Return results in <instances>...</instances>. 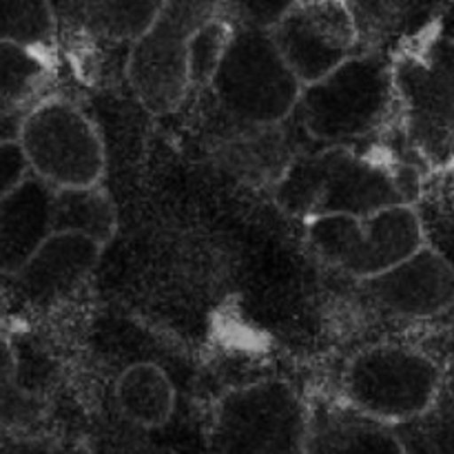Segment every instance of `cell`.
I'll return each instance as SVG.
<instances>
[{"label": "cell", "instance_id": "obj_1", "mask_svg": "<svg viewBox=\"0 0 454 454\" xmlns=\"http://www.w3.org/2000/svg\"><path fill=\"white\" fill-rule=\"evenodd\" d=\"M419 193L421 176L415 160L399 158L377 142L371 146H309L278 182L273 200L286 215L309 222L415 207Z\"/></svg>", "mask_w": 454, "mask_h": 454}, {"label": "cell", "instance_id": "obj_2", "mask_svg": "<svg viewBox=\"0 0 454 454\" xmlns=\"http://www.w3.org/2000/svg\"><path fill=\"white\" fill-rule=\"evenodd\" d=\"M395 124L417 164L454 162V38L426 25L390 51Z\"/></svg>", "mask_w": 454, "mask_h": 454}, {"label": "cell", "instance_id": "obj_3", "mask_svg": "<svg viewBox=\"0 0 454 454\" xmlns=\"http://www.w3.org/2000/svg\"><path fill=\"white\" fill-rule=\"evenodd\" d=\"M293 120L310 146H371L395 124L390 53L357 51L304 84Z\"/></svg>", "mask_w": 454, "mask_h": 454}, {"label": "cell", "instance_id": "obj_4", "mask_svg": "<svg viewBox=\"0 0 454 454\" xmlns=\"http://www.w3.org/2000/svg\"><path fill=\"white\" fill-rule=\"evenodd\" d=\"M220 122L266 127L286 122L301 82L275 47L270 31L233 27L207 91Z\"/></svg>", "mask_w": 454, "mask_h": 454}, {"label": "cell", "instance_id": "obj_5", "mask_svg": "<svg viewBox=\"0 0 454 454\" xmlns=\"http://www.w3.org/2000/svg\"><path fill=\"white\" fill-rule=\"evenodd\" d=\"M310 406L291 384L262 380L222 395L207 426V454H304Z\"/></svg>", "mask_w": 454, "mask_h": 454}, {"label": "cell", "instance_id": "obj_6", "mask_svg": "<svg viewBox=\"0 0 454 454\" xmlns=\"http://www.w3.org/2000/svg\"><path fill=\"white\" fill-rule=\"evenodd\" d=\"M439 393L437 362L408 346L377 344L359 350L341 375V402L390 428L433 412Z\"/></svg>", "mask_w": 454, "mask_h": 454}, {"label": "cell", "instance_id": "obj_7", "mask_svg": "<svg viewBox=\"0 0 454 454\" xmlns=\"http://www.w3.org/2000/svg\"><path fill=\"white\" fill-rule=\"evenodd\" d=\"M304 244L317 262L366 282L426 247V231L415 207H390L371 215L304 222Z\"/></svg>", "mask_w": 454, "mask_h": 454}, {"label": "cell", "instance_id": "obj_8", "mask_svg": "<svg viewBox=\"0 0 454 454\" xmlns=\"http://www.w3.org/2000/svg\"><path fill=\"white\" fill-rule=\"evenodd\" d=\"M224 13V0H164L149 29L129 47V87L153 115L180 109L189 98L186 56L193 35Z\"/></svg>", "mask_w": 454, "mask_h": 454}, {"label": "cell", "instance_id": "obj_9", "mask_svg": "<svg viewBox=\"0 0 454 454\" xmlns=\"http://www.w3.org/2000/svg\"><path fill=\"white\" fill-rule=\"evenodd\" d=\"M18 145L31 173L51 189L96 186L105 176V142L93 120L67 98L44 96L22 115Z\"/></svg>", "mask_w": 454, "mask_h": 454}, {"label": "cell", "instance_id": "obj_10", "mask_svg": "<svg viewBox=\"0 0 454 454\" xmlns=\"http://www.w3.org/2000/svg\"><path fill=\"white\" fill-rule=\"evenodd\" d=\"M270 38L301 87L359 51L357 29L344 0H300L270 29Z\"/></svg>", "mask_w": 454, "mask_h": 454}, {"label": "cell", "instance_id": "obj_11", "mask_svg": "<svg viewBox=\"0 0 454 454\" xmlns=\"http://www.w3.org/2000/svg\"><path fill=\"white\" fill-rule=\"evenodd\" d=\"M291 118L266 127H238L222 122L213 140L211 158L224 176L233 177L248 189L273 193L278 182L288 171L293 160L309 149V140Z\"/></svg>", "mask_w": 454, "mask_h": 454}, {"label": "cell", "instance_id": "obj_12", "mask_svg": "<svg viewBox=\"0 0 454 454\" xmlns=\"http://www.w3.org/2000/svg\"><path fill=\"white\" fill-rule=\"evenodd\" d=\"M359 291L393 317H437L454 306V264L426 244L386 273L359 282Z\"/></svg>", "mask_w": 454, "mask_h": 454}, {"label": "cell", "instance_id": "obj_13", "mask_svg": "<svg viewBox=\"0 0 454 454\" xmlns=\"http://www.w3.org/2000/svg\"><path fill=\"white\" fill-rule=\"evenodd\" d=\"M100 253V244L82 235L51 233L13 279L34 304L65 300L91 275Z\"/></svg>", "mask_w": 454, "mask_h": 454}, {"label": "cell", "instance_id": "obj_14", "mask_svg": "<svg viewBox=\"0 0 454 454\" xmlns=\"http://www.w3.org/2000/svg\"><path fill=\"white\" fill-rule=\"evenodd\" d=\"M53 189L31 173L0 198V273L16 275L53 233Z\"/></svg>", "mask_w": 454, "mask_h": 454}, {"label": "cell", "instance_id": "obj_15", "mask_svg": "<svg viewBox=\"0 0 454 454\" xmlns=\"http://www.w3.org/2000/svg\"><path fill=\"white\" fill-rule=\"evenodd\" d=\"M304 454H403L390 426L372 421L340 402L310 406Z\"/></svg>", "mask_w": 454, "mask_h": 454}, {"label": "cell", "instance_id": "obj_16", "mask_svg": "<svg viewBox=\"0 0 454 454\" xmlns=\"http://www.w3.org/2000/svg\"><path fill=\"white\" fill-rule=\"evenodd\" d=\"M120 419L145 430H160L176 412V388L167 371L149 362L129 366L115 381Z\"/></svg>", "mask_w": 454, "mask_h": 454}, {"label": "cell", "instance_id": "obj_17", "mask_svg": "<svg viewBox=\"0 0 454 454\" xmlns=\"http://www.w3.org/2000/svg\"><path fill=\"white\" fill-rule=\"evenodd\" d=\"M51 224L53 233L82 235L105 248L118 229V213L102 184L53 189Z\"/></svg>", "mask_w": 454, "mask_h": 454}, {"label": "cell", "instance_id": "obj_18", "mask_svg": "<svg viewBox=\"0 0 454 454\" xmlns=\"http://www.w3.org/2000/svg\"><path fill=\"white\" fill-rule=\"evenodd\" d=\"M51 53L0 43V114H27L51 78Z\"/></svg>", "mask_w": 454, "mask_h": 454}, {"label": "cell", "instance_id": "obj_19", "mask_svg": "<svg viewBox=\"0 0 454 454\" xmlns=\"http://www.w3.org/2000/svg\"><path fill=\"white\" fill-rule=\"evenodd\" d=\"M164 0H87L80 38L131 47L151 27Z\"/></svg>", "mask_w": 454, "mask_h": 454}, {"label": "cell", "instance_id": "obj_20", "mask_svg": "<svg viewBox=\"0 0 454 454\" xmlns=\"http://www.w3.org/2000/svg\"><path fill=\"white\" fill-rule=\"evenodd\" d=\"M353 16L359 38V51H388L408 38L406 25L412 12V0H344ZM393 47V49H395Z\"/></svg>", "mask_w": 454, "mask_h": 454}, {"label": "cell", "instance_id": "obj_21", "mask_svg": "<svg viewBox=\"0 0 454 454\" xmlns=\"http://www.w3.org/2000/svg\"><path fill=\"white\" fill-rule=\"evenodd\" d=\"M44 417L43 399L20 381L12 344L0 337V434L35 433Z\"/></svg>", "mask_w": 454, "mask_h": 454}, {"label": "cell", "instance_id": "obj_22", "mask_svg": "<svg viewBox=\"0 0 454 454\" xmlns=\"http://www.w3.org/2000/svg\"><path fill=\"white\" fill-rule=\"evenodd\" d=\"M56 40L49 0H0V43L51 53Z\"/></svg>", "mask_w": 454, "mask_h": 454}, {"label": "cell", "instance_id": "obj_23", "mask_svg": "<svg viewBox=\"0 0 454 454\" xmlns=\"http://www.w3.org/2000/svg\"><path fill=\"white\" fill-rule=\"evenodd\" d=\"M233 22L222 13L213 18L211 22L202 27L193 35L189 44V56H186V69H189V93L207 91L213 74L222 60L231 34H233Z\"/></svg>", "mask_w": 454, "mask_h": 454}, {"label": "cell", "instance_id": "obj_24", "mask_svg": "<svg viewBox=\"0 0 454 454\" xmlns=\"http://www.w3.org/2000/svg\"><path fill=\"white\" fill-rule=\"evenodd\" d=\"M153 430L120 421H105L89 439L91 454H189L177 448L160 443L151 437Z\"/></svg>", "mask_w": 454, "mask_h": 454}, {"label": "cell", "instance_id": "obj_25", "mask_svg": "<svg viewBox=\"0 0 454 454\" xmlns=\"http://www.w3.org/2000/svg\"><path fill=\"white\" fill-rule=\"evenodd\" d=\"M300 0H224V16L235 27L270 31Z\"/></svg>", "mask_w": 454, "mask_h": 454}, {"label": "cell", "instance_id": "obj_26", "mask_svg": "<svg viewBox=\"0 0 454 454\" xmlns=\"http://www.w3.org/2000/svg\"><path fill=\"white\" fill-rule=\"evenodd\" d=\"M393 430L402 442L403 454H443L437 424H426V417L395 426Z\"/></svg>", "mask_w": 454, "mask_h": 454}, {"label": "cell", "instance_id": "obj_27", "mask_svg": "<svg viewBox=\"0 0 454 454\" xmlns=\"http://www.w3.org/2000/svg\"><path fill=\"white\" fill-rule=\"evenodd\" d=\"M0 454H71L60 439L40 433L0 434Z\"/></svg>", "mask_w": 454, "mask_h": 454}, {"label": "cell", "instance_id": "obj_28", "mask_svg": "<svg viewBox=\"0 0 454 454\" xmlns=\"http://www.w3.org/2000/svg\"><path fill=\"white\" fill-rule=\"evenodd\" d=\"M31 176V168L27 164L18 140H9L0 145V198L12 193L18 184Z\"/></svg>", "mask_w": 454, "mask_h": 454}, {"label": "cell", "instance_id": "obj_29", "mask_svg": "<svg viewBox=\"0 0 454 454\" xmlns=\"http://www.w3.org/2000/svg\"><path fill=\"white\" fill-rule=\"evenodd\" d=\"M84 3L87 0H49L58 35H74V38H80Z\"/></svg>", "mask_w": 454, "mask_h": 454}, {"label": "cell", "instance_id": "obj_30", "mask_svg": "<svg viewBox=\"0 0 454 454\" xmlns=\"http://www.w3.org/2000/svg\"><path fill=\"white\" fill-rule=\"evenodd\" d=\"M22 115L25 114H0V145L9 140H16Z\"/></svg>", "mask_w": 454, "mask_h": 454}]
</instances>
